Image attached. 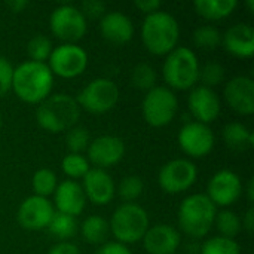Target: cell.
<instances>
[{
  "label": "cell",
  "instance_id": "30bf717a",
  "mask_svg": "<svg viewBox=\"0 0 254 254\" xmlns=\"http://www.w3.org/2000/svg\"><path fill=\"white\" fill-rule=\"evenodd\" d=\"M46 64L54 76L74 79L86 70L88 54L77 43H61L52 49Z\"/></svg>",
  "mask_w": 254,
  "mask_h": 254
},
{
  "label": "cell",
  "instance_id": "b9f144b4",
  "mask_svg": "<svg viewBox=\"0 0 254 254\" xmlns=\"http://www.w3.org/2000/svg\"><path fill=\"white\" fill-rule=\"evenodd\" d=\"M241 225H243V229L247 231V234H253L254 231V210L250 207L247 210V213L244 214V217L241 219Z\"/></svg>",
  "mask_w": 254,
  "mask_h": 254
},
{
  "label": "cell",
  "instance_id": "ee69618b",
  "mask_svg": "<svg viewBox=\"0 0 254 254\" xmlns=\"http://www.w3.org/2000/svg\"><path fill=\"white\" fill-rule=\"evenodd\" d=\"M246 192H247V199H249V202L252 204L254 201V182L253 179H250L249 180V183H247V188H246Z\"/></svg>",
  "mask_w": 254,
  "mask_h": 254
},
{
  "label": "cell",
  "instance_id": "f546056e",
  "mask_svg": "<svg viewBox=\"0 0 254 254\" xmlns=\"http://www.w3.org/2000/svg\"><path fill=\"white\" fill-rule=\"evenodd\" d=\"M158 73L153 65L149 63H138L131 71V83L134 88L140 91H150L156 86Z\"/></svg>",
  "mask_w": 254,
  "mask_h": 254
},
{
  "label": "cell",
  "instance_id": "8992f818",
  "mask_svg": "<svg viewBox=\"0 0 254 254\" xmlns=\"http://www.w3.org/2000/svg\"><path fill=\"white\" fill-rule=\"evenodd\" d=\"M110 232L121 244H135L143 240L150 223L147 211L135 202H122L109 222Z\"/></svg>",
  "mask_w": 254,
  "mask_h": 254
},
{
  "label": "cell",
  "instance_id": "f1b7e54d",
  "mask_svg": "<svg viewBox=\"0 0 254 254\" xmlns=\"http://www.w3.org/2000/svg\"><path fill=\"white\" fill-rule=\"evenodd\" d=\"M57 186H58V179L52 170L40 168L33 174L31 188H33L34 195L42 196V198H48V196L54 195Z\"/></svg>",
  "mask_w": 254,
  "mask_h": 254
},
{
  "label": "cell",
  "instance_id": "d590c367",
  "mask_svg": "<svg viewBox=\"0 0 254 254\" xmlns=\"http://www.w3.org/2000/svg\"><path fill=\"white\" fill-rule=\"evenodd\" d=\"M91 143L89 131L85 127L76 125L71 129L67 131L65 135V144L68 149V153H79L82 155Z\"/></svg>",
  "mask_w": 254,
  "mask_h": 254
},
{
  "label": "cell",
  "instance_id": "5b68a950",
  "mask_svg": "<svg viewBox=\"0 0 254 254\" xmlns=\"http://www.w3.org/2000/svg\"><path fill=\"white\" fill-rule=\"evenodd\" d=\"M199 60L196 54L186 46H177L165 55L162 77L171 91H188L196 86L199 79Z\"/></svg>",
  "mask_w": 254,
  "mask_h": 254
},
{
  "label": "cell",
  "instance_id": "9a60e30c",
  "mask_svg": "<svg viewBox=\"0 0 254 254\" xmlns=\"http://www.w3.org/2000/svg\"><path fill=\"white\" fill-rule=\"evenodd\" d=\"M88 162L95 168L106 170L119 164L125 156V143L116 135H100L88 146Z\"/></svg>",
  "mask_w": 254,
  "mask_h": 254
},
{
  "label": "cell",
  "instance_id": "ffe728a7",
  "mask_svg": "<svg viewBox=\"0 0 254 254\" xmlns=\"http://www.w3.org/2000/svg\"><path fill=\"white\" fill-rule=\"evenodd\" d=\"M86 207V196L82 186L74 180H64L58 183L54 192V208L71 217H77Z\"/></svg>",
  "mask_w": 254,
  "mask_h": 254
},
{
  "label": "cell",
  "instance_id": "ac0fdd59",
  "mask_svg": "<svg viewBox=\"0 0 254 254\" xmlns=\"http://www.w3.org/2000/svg\"><path fill=\"white\" fill-rule=\"evenodd\" d=\"M80 186L85 192L86 201L94 205L104 207L110 204L116 195V185L106 170L91 168L82 179Z\"/></svg>",
  "mask_w": 254,
  "mask_h": 254
},
{
  "label": "cell",
  "instance_id": "7a4b0ae2",
  "mask_svg": "<svg viewBox=\"0 0 254 254\" xmlns=\"http://www.w3.org/2000/svg\"><path fill=\"white\" fill-rule=\"evenodd\" d=\"M141 42L152 55H168L177 48L180 39L179 21L165 10L146 15L141 24Z\"/></svg>",
  "mask_w": 254,
  "mask_h": 254
},
{
  "label": "cell",
  "instance_id": "1f68e13d",
  "mask_svg": "<svg viewBox=\"0 0 254 254\" xmlns=\"http://www.w3.org/2000/svg\"><path fill=\"white\" fill-rule=\"evenodd\" d=\"M52 49V40L45 34H34L27 42V55L30 57V61L46 63L51 57Z\"/></svg>",
  "mask_w": 254,
  "mask_h": 254
},
{
  "label": "cell",
  "instance_id": "52a82bcc",
  "mask_svg": "<svg viewBox=\"0 0 254 254\" xmlns=\"http://www.w3.org/2000/svg\"><path fill=\"white\" fill-rule=\"evenodd\" d=\"M177 110V95L167 86L156 85L155 88L146 92L141 101V115L144 121L155 128H162L171 124Z\"/></svg>",
  "mask_w": 254,
  "mask_h": 254
},
{
  "label": "cell",
  "instance_id": "4dcf8cb0",
  "mask_svg": "<svg viewBox=\"0 0 254 254\" xmlns=\"http://www.w3.org/2000/svg\"><path fill=\"white\" fill-rule=\"evenodd\" d=\"M61 170L68 177V180L83 179L85 174L91 170V164L88 162L86 156L79 153H67L61 161Z\"/></svg>",
  "mask_w": 254,
  "mask_h": 254
},
{
  "label": "cell",
  "instance_id": "9c48e42d",
  "mask_svg": "<svg viewBox=\"0 0 254 254\" xmlns=\"http://www.w3.org/2000/svg\"><path fill=\"white\" fill-rule=\"evenodd\" d=\"M49 28L63 43H77L88 31V21L79 7L73 4H60L49 16Z\"/></svg>",
  "mask_w": 254,
  "mask_h": 254
},
{
  "label": "cell",
  "instance_id": "83f0119b",
  "mask_svg": "<svg viewBox=\"0 0 254 254\" xmlns=\"http://www.w3.org/2000/svg\"><path fill=\"white\" fill-rule=\"evenodd\" d=\"M214 226L217 232L220 234L219 237L231 238V240H235V237L240 235V232L243 231L241 217L231 210L217 211L216 219H214Z\"/></svg>",
  "mask_w": 254,
  "mask_h": 254
},
{
  "label": "cell",
  "instance_id": "f35d334b",
  "mask_svg": "<svg viewBox=\"0 0 254 254\" xmlns=\"http://www.w3.org/2000/svg\"><path fill=\"white\" fill-rule=\"evenodd\" d=\"M95 254H132V252L125 244H121L118 241H107L98 247Z\"/></svg>",
  "mask_w": 254,
  "mask_h": 254
},
{
  "label": "cell",
  "instance_id": "ab89813d",
  "mask_svg": "<svg viewBox=\"0 0 254 254\" xmlns=\"http://www.w3.org/2000/svg\"><path fill=\"white\" fill-rule=\"evenodd\" d=\"M46 254H80V252L76 244L70 241H64V243H57L55 246H52Z\"/></svg>",
  "mask_w": 254,
  "mask_h": 254
},
{
  "label": "cell",
  "instance_id": "836d02e7",
  "mask_svg": "<svg viewBox=\"0 0 254 254\" xmlns=\"http://www.w3.org/2000/svg\"><path fill=\"white\" fill-rule=\"evenodd\" d=\"M143 190H144V183L143 179L138 176L124 177L116 188V193L124 202H135L141 196Z\"/></svg>",
  "mask_w": 254,
  "mask_h": 254
},
{
  "label": "cell",
  "instance_id": "e0dca14e",
  "mask_svg": "<svg viewBox=\"0 0 254 254\" xmlns=\"http://www.w3.org/2000/svg\"><path fill=\"white\" fill-rule=\"evenodd\" d=\"M223 97L228 106L241 116L254 113V80L250 76H235L225 83Z\"/></svg>",
  "mask_w": 254,
  "mask_h": 254
},
{
  "label": "cell",
  "instance_id": "8fae6325",
  "mask_svg": "<svg viewBox=\"0 0 254 254\" xmlns=\"http://www.w3.org/2000/svg\"><path fill=\"white\" fill-rule=\"evenodd\" d=\"M198 179V168L190 159L177 158L165 162L158 174L161 189L168 195H179L190 189Z\"/></svg>",
  "mask_w": 254,
  "mask_h": 254
},
{
  "label": "cell",
  "instance_id": "5bb4252c",
  "mask_svg": "<svg viewBox=\"0 0 254 254\" xmlns=\"http://www.w3.org/2000/svg\"><path fill=\"white\" fill-rule=\"evenodd\" d=\"M55 214L54 204L48 198L31 195L25 198L16 213V220L25 231H43L48 229L52 217Z\"/></svg>",
  "mask_w": 254,
  "mask_h": 254
},
{
  "label": "cell",
  "instance_id": "44dd1931",
  "mask_svg": "<svg viewBox=\"0 0 254 254\" xmlns=\"http://www.w3.org/2000/svg\"><path fill=\"white\" fill-rule=\"evenodd\" d=\"M222 45L228 54L237 58H252L254 55V28L244 22L231 25L222 34Z\"/></svg>",
  "mask_w": 254,
  "mask_h": 254
},
{
  "label": "cell",
  "instance_id": "f6af8a7d",
  "mask_svg": "<svg viewBox=\"0 0 254 254\" xmlns=\"http://www.w3.org/2000/svg\"><path fill=\"white\" fill-rule=\"evenodd\" d=\"M247 6H249L250 12L253 13V10H254V0H249V1H247Z\"/></svg>",
  "mask_w": 254,
  "mask_h": 254
},
{
  "label": "cell",
  "instance_id": "3957f363",
  "mask_svg": "<svg viewBox=\"0 0 254 254\" xmlns=\"http://www.w3.org/2000/svg\"><path fill=\"white\" fill-rule=\"evenodd\" d=\"M80 107L74 97L68 94H51L36 109L37 125L51 132L60 134L77 125Z\"/></svg>",
  "mask_w": 254,
  "mask_h": 254
},
{
  "label": "cell",
  "instance_id": "7402d4cb",
  "mask_svg": "<svg viewBox=\"0 0 254 254\" xmlns=\"http://www.w3.org/2000/svg\"><path fill=\"white\" fill-rule=\"evenodd\" d=\"M100 31L107 42L124 45L134 37V24L124 12L112 10L106 12L100 19Z\"/></svg>",
  "mask_w": 254,
  "mask_h": 254
},
{
  "label": "cell",
  "instance_id": "74e56055",
  "mask_svg": "<svg viewBox=\"0 0 254 254\" xmlns=\"http://www.w3.org/2000/svg\"><path fill=\"white\" fill-rule=\"evenodd\" d=\"M80 12L83 13L85 18L101 19L107 10H106V4L103 1H100V0H85L82 3Z\"/></svg>",
  "mask_w": 254,
  "mask_h": 254
},
{
  "label": "cell",
  "instance_id": "603a6c76",
  "mask_svg": "<svg viewBox=\"0 0 254 254\" xmlns=\"http://www.w3.org/2000/svg\"><path fill=\"white\" fill-rule=\"evenodd\" d=\"M226 147L232 152H246L254 146L253 132L241 122H229L223 127L222 132Z\"/></svg>",
  "mask_w": 254,
  "mask_h": 254
},
{
  "label": "cell",
  "instance_id": "277c9868",
  "mask_svg": "<svg viewBox=\"0 0 254 254\" xmlns=\"http://www.w3.org/2000/svg\"><path fill=\"white\" fill-rule=\"evenodd\" d=\"M217 207L205 193H193L186 196L177 211L179 228L183 234L193 240L204 238L214 226Z\"/></svg>",
  "mask_w": 254,
  "mask_h": 254
},
{
  "label": "cell",
  "instance_id": "6da1fadb",
  "mask_svg": "<svg viewBox=\"0 0 254 254\" xmlns=\"http://www.w3.org/2000/svg\"><path fill=\"white\" fill-rule=\"evenodd\" d=\"M54 77L46 63L28 60L13 67L12 91L24 103L40 104L52 94Z\"/></svg>",
  "mask_w": 254,
  "mask_h": 254
},
{
  "label": "cell",
  "instance_id": "d6a6232c",
  "mask_svg": "<svg viewBox=\"0 0 254 254\" xmlns=\"http://www.w3.org/2000/svg\"><path fill=\"white\" fill-rule=\"evenodd\" d=\"M199 254H241V247L235 240L213 237L202 243Z\"/></svg>",
  "mask_w": 254,
  "mask_h": 254
},
{
  "label": "cell",
  "instance_id": "7c38bea8",
  "mask_svg": "<svg viewBox=\"0 0 254 254\" xmlns=\"http://www.w3.org/2000/svg\"><path fill=\"white\" fill-rule=\"evenodd\" d=\"M177 141L180 149L189 158L201 159L211 153V150L214 149L216 137L208 125L196 121H190L180 128Z\"/></svg>",
  "mask_w": 254,
  "mask_h": 254
},
{
  "label": "cell",
  "instance_id": "ba28073f",
  "mask_svg": "<svg viewBox=\"0 0 254 254\" xmlns=\"http://www.w3.org/2000/svg\"><path fill=\"white\" fill-rule=\"evenodd\" d=\"M80 110L92 115H104L110 112L119 101L118 85L107 77H97L85 85L76 95Z\"/></svg>",
  "mask_w": 254,
  "mask_h": 254
},
{
  "label": "cell",
  "instance_id": "60d3db41",
  "mask_svg": "<svg viewBox=\"0 0 254 254\" xmlns=\"http://www.w3.org/2000/svg\"><path fill=\"white\" fill-rule=\"evenodd\" d=\"M161 4L162 3L159 0H135L134 1V6L146 15H150V13L159 10Z\"/></svg>",
  "mask_w": 254,
  "mask_h": 254
},
{
  "label": "cell",
  "instance_id": "2e32d148",
  "mask_svg": "<svg viewBox=\"0 0 254 254\" xmlns=\"http://www.w3.org/2000/svg\"><path fill=\"white\" fill-rule=\"evenodd\" d=\"M188 107L196 122L208 125L219 118L222 112V101L214 89L198 85L189 92Z\"/></svg>",
  "mask_w": 254,
  "mask_h": 254
},
{
  "label": "cell",
  "instance_id": "d4e9b609",
  "mask_svg": "<svg viewBox=\"0 0 254 254\" xmlns=\"http://www.w3.org/2000/svg\"><path fill=\"white\" fill-rule=\"evenodd\" d=\"M80 235L88 244L103 246L110 235L109 222L101 216H88L80 225Z\"/></svg>",
  "mask_w": 254,
  "mask_h": 254
},
{
  "label": "cell",
  "instance_id": "bcb514c9",
  "mask_svg": "<svg viewBox=\"0 0 254 254\" xmlns=\"http://www.w3.org/2000/svg\"><path fill=\"white\" fill-rule=\"evenodd\" d=\"M0 129H1V116H0Z\"/></svg>",
  "mask_w": 254,
  "mask_h": 254
},
{
  "label": "cell",
  "instance_id": "8d00e7d4",
  "mask_svg": "<svg viewBox=\"0 0 254 254\" xmlns=\"http://www.w3.org/2000/svg\"><path fill=\"white\" fill-rule=\"evenodd\" d=\"M13 65L4 57H0V98H3L12 89Z\"/></svg>",
  "mask_w": 254,
  "mask_h": 254
},
{
  "label": "cell",
  "instance_id": "4316f807",
  "mask_svg": "<svg viewBox=\"0 0 254 254\" xmlns=\"http://www.w3.org/2000/svg\"><path fill=\"white\" fill-rule=\"evenodd\" d=\"M192 42L202 51H214L222 45V31L210 24L199 25L192 33Z\"/></svg>",
  "mask_w": 254,
  "mask_h": 254
},
{
  "label": "cell",
  "instance_id": "cb8c5ba5",
  "mask_svg": "<svg viewBox=\"0 0 254 254\" xmlns=\"http://www.w3.org/2000/svg\"><path fill=\"white\" fill-rule=\"evenodd\" d=\"M196 13L208 21H219L231 16L238 7L237 0H196L193 3Z\"/></svg>",
  "mask_w": 254,
  "mask_h": 254
},
{
  "label": "cell",
  "instance_id": "e575fe53",
  "mask_svg": "<svg viewBox=\"0 0 254 254\" xmlns=\"http://www.w3.org/2000/svg\"><path fill=\"white\" fill-rule=\"evenodd\" d=\"M225 77H226V68L220 63L210 61V63H205L204 65L199 67L198 82H201L202 86L213 89L214 86L222 85L225 82Z\"/></svg>",
  "mask_w": 254,
  "mask_h": 254
},
{
  "label": "cell",
  "instance_id": "d6986e66",
  "mask_svg": "<svg viewBox=\"0 0 254 254\" xmlns=\"http://www.w3.org/2000/svg\"><path fill=\"white\" fill-rule=\"evenodd\" d=\"M141 241L149 254H176L182 246V234L171 225L158 223L149 226Z\"/></svg>",
  "mask_w": 254,
  "mask_h": 254
},
{
  "label": "cell",
  "instance_id": "4fadbf2b",
  "mask_svg": "<svg viewBox=\"0 0 254 254\" xmlns=\"http://www.w3.org/2000/svg\"><path fill=\"white\" fill-rule=\"evenodd\" d=\"M241 177L232 170H220L211 176L207 185V196L216 207H231L243 196Z\"/></svg>",
  "mask_w": 254,
  "mask_h": 254
},
{
  "label": "cell",
  "instance_id": "484cf974",
  "mask_svg": "<svg viewBox=\"0 0 254 254\" xmlns=\"http://www.w3.org/2000/svg\"><path fill=\"white\" fill-rule=\"evenodd\" d=\"M48 231L60 243H64V241H68L70 238H73L77 234L79 225H77L76 217H71V216L55 211V214H54V217H52V220H51V223L48 226Z\"/></svg>",
  "mask_w": 254,
  "mask_h": 254
},
{
  "label": "cell",
  "instance_id": "7bdbcfd3",
  "mask_svg": "<svg viewBox=\"0 0 254 254\" xmlns=\"http://www.w3.org/2000/svg\"><path fill=\"white\" fill-rule=\"evenodd\" d=\"M7 6L10 7L12 12L18 13V12H22L28 6V1L27 0H10V1H7Z\"/></svg>",
  "mask_w": 254,
  "mask_h": 254
}]
</instances>
